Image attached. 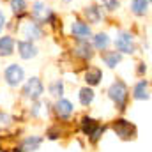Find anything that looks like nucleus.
I'll list each match as a JSON object with an SVG mask.
<instances>
[{"label": "nucleus", "instance_id": "obj_24", "mask_svg": "<svg viewBox=\"0 0 152 152\" xmlns=\"http://www.w3.org/2000/svg\"><path fill=\"white\" fill-rule=\"evenodd\" d=\"M103 133H104V126H97V127L92 131V134H90V140L96 143V142H97V140L103 136Z\"/></svg>", "mask_w": 152, "mask_h": 152}, {"label": "nucleus", "instance_id": "obj_14", "mask_svg": "<svg viewBox=\"0 0 152 152\" xmlns=\"http://www.w3.org/2000/svg\"><path fill=\"white\" fill-rule=\"evenodd\" d=\"M23 34H25L27 41H32V39H39L41 36H42V32H41V28H39L37 23H27V27H25Z\"/></svg>", "mask_w": 152, "mask_h": 152}, {"label": "nucleus", "instance_id": "obj_29", "mask_svg": "<svg viewBox=\"0 0 152 152\" xmlns=\"http://www.w3.org/2000/svg\"><path fill=\"white\" fill-rule=\"evenodd\" d=\"M4 23H5V16H4V12L0 11V30L4 28Z\"/></svg>", "mask_w": 152, "mask_h": 152}, {"label": "nucleus", "instance_id": "obj_10", "mask_svg": "<svg viewBox=\"0 0 152 152\" xmlns=\"http://www.w3.org/2000/svg\"><path fill=\"white\" fill-rule=\"evenodd\" d=\"M14 53V41L9 36L0 37V57H9Z\"/></svg>", "mask_w": 152, "mask_h": 152}, {"label": "nucleus", "instance_id": "obj_8", "mask_svg": "<svg viewBox=\"0 0 152 152\" xmlns=\"http://www.w3.org/2000/svg\"><path fill=\"white\" fill-rule=\"evenodd\" d=\"M71 32H73V36L78 37L80 41H85L87 37H90V27H88L85 21H80V20H76L75 23H73Z\"/></svg>", "mask_w": 152, "mask_h": 152}, {"label": "nucleus", "instance_id": "obj_28", "mask_svg": "<svg viewBox=\"0 0 152 152\" xmlns=\"http://www.w3.org/2000/svg\"><path fill=\"white\" fill-rule=\"evenodd\" d=\"M145 71H147V66H145V64L142 62V64H140V67H138V75H143Z\"/></svg>", "mask_w": 152, "mask_h": 152}, {"label": "nucleus", "instance_id": "obj_13", "mask_svg": "<svg viewBox=\"0 0 152 152\" xmlns=\"http://www.w3.org/2000/svg\"><path fill=\"white\" fill-rule=\"evenodd\" d=\"M41 143H42V138L41 136H30V138H27L25 142H23V151L25 152H36L41 147Z\"/></svg>", "mask_w": 152, "mask_h": 152}, {"label": "nucleus", "instance_id": "obj_15", "mask_svg": "<svg viewBox=\"0 0 152 152\" xmlns=\"http://www.w3.org/2000/svg\"><path fill=\"white\" fill-rule=\"evenodd\" d=\"M76 55L78 57H81V58H92V55H94V51H92V46L88 44V42H85V41H81L78 46H76Z\"/></svg>", "mask_w": 152, "mask_h": 152}, {"label": "nucleus", "instance_id": "obj_21", "mask_svg": "<svg viewBox=\"0 0 152 152\" xmlns=\"http://www.w3.org/2000/svg\"><path fill=\"white\" fill-rule=\"evenodd\" d=\"M108 44H110L108 34H97V36L94 37V46H96L97 50H101V51H104V50L108 48Z\"/></svg>", "mask_w": 152, "mask_h": 152}, {"label": "nucleus", "instance_id": "obj_3", "mask_svg": "<svg viewBox=\"0 0 152 152\" xmlns=\"http://www.w3.org/2000/svg\"><path fill=\"white\" fill-rule=\"evenodd\" d=\"M5 81H7V85L9 87H18L23 80H25V71H23V67H20L18 64H11L7 69H5Z\"/></svg>", "mask_w": 152, "mask_h": 152}, {"label": "nucleus", "instance_id": "obj_27", "mask_svg": "<svg viewBox=\"0 0 152 152\" xmlns=\"http://www.w3.org/2000/svg\"><path fill=\"white\" fill-rule=\"evenodd\" d=\"M7 120H9V115L0 113V126H5V124H7Z\"/></svg>", "mask_w": 152, "mask_h": 152}, {"label": "nucleus", "instance_id": "obj_12", "mask_svg": "<svg viewBox=\"0 0 152 152\" xmlns=\"http://www.w3.org/2000/svg\"><path fill=\"white\" fill-rule=\"evenodd\" d=\"M101 58H103V62H104L108 67H115V66L122 60V55H120V51H104V53L101 55Z\"/></svg>", "mask_w": 152, "mask_h": 152}, {"label": "nucleus", "instance_id": "obj_11", "mask_svg": "<svg viewBox=\"0 0 152 152\" xmlns=\"http://www.w3.org/2000/svg\"><path fill=\"white\" fill-rule=\"evenodd\" d=\"M32 14H34V18H37L39 21H46V20L51 16V14H50V11H48V7H46L42 2H36V4H34Z\"/></svg>", "mask_w": 152, "mask_h": 152}, {"label": "nucleus", "instance_id": "obj_2", "mask_svg": "<svg viewBox=\"0 0 152 152\" xmlns=\"http://www.w3.org/2000/svg\"><path fill=\"white\" fill-rule=\"evenodd\" d=\"M113 131L117 133V136H120L122 140H133L136 136V127L127 122L126 118H117L113 122Z\"/></svg>", "mask_w": 152, "mask_h": 152}, {"label": "nucleus", "instance_id": "obj_9", "mask_svg": "<svg viewBox=\"0 0 152 152\" xmlns=\"http://www.w3.org/2000/svg\"><path fill=\"white\" fill-rule=\"evenodd\" d=\"M133 97L138 99V101H147L151 96H149V81L147 80H142L134 85L133 88Z\"/></svg>", "mask_w": 152, "mask_h": 152}, {"label": "nucleus", "instance_id": "obj_6", "mask_svg": "<svg viewBox=\"0 0 152 152\" xmlns=\"http://www.w3.org/2000/svg\"><path fill=\"white\" fill-rule=\"evenodd\" d=\"M18 53L21 58L28 60V58H34L37 55V48L32 44V41H20L18 42Z\"/></svg>", "mask_w": 152, "mask_h": 152}, {"label": "nucleus", "instance_id": "obj_18", "mask_svg": "<svg viewBox=\"0 0 152 152\" xmlns=\"http://www.w3.org/2000/svg\"><path fill=\"white\" fill-rule=\"evenodd\" d=\"M103 80V73L99 71V69H90V71H87L85 73V81L88 83V85H97L99 81Z\"/></svg>", "mask_w": 152, "mask_h": 152}, {"label": "nucleus", "instance_id": "obj_1", "mask_svg": "<svg viewBox=\"0 0 152 152\" xmlns=\"http://www.w3.org/2000/svg\"><path fill=\"white\" fill-rule=\"evenodd\" d=\"M108 96L117 104V108L120 112L126 110V104H127V99H129V90H127V87H126L124 81H115L113 85L108 88Z\"/></svg>", "mask_w": 152, "mask_h": 152}, {"label": "nucleus", "instance_id": "obj_19", "mask_svg": "<svg viewBox=\"0 0 152 152\" xmlns=\"http://www.w3.org/2000/svg\"><path fill=\"white\" fill-rule=\"evenodd\" d=\"M85 16L88 18V21H90V23H97V21H101V18H103L101 9H99V7H96V5L87 7V9H85Z\"/></svg>", "mask_w": 152, "mask_h": 152}, {"label": "nucleus", "instance_id": "obj_23", "mask_svg": "<svg viewBox=\"0 0 152 152\" xmlns=\"http://www.w3.org/2000/svg\"><path fill=\"white\" fill-rule=\"evenodd\" d=\"M50 94L55 96V97H60V96L64 94V83H62L60 80L55 81V83H51V87H50Z\"/></svg>", "mask_w": 152, "mask_h": 152}, {"label": "nucleus", "instance_id": "obj_25", "mask_svg": "<svg viewBox=\"0 0 152 152\" xmlns=\"http://www.w3.org/2000/svg\"><path fill=\"white\" fill-rule=\"evenodd\" d=\"M106 7H108L110 11H115V9L118 7V0H106Z\"/></svg>", "mask_w": 152, "mask_h": 152}, {"label": "nucleus", "instance_id": "obj_26", "mask_svg": "<svg viewBox=\"0 0 152 152\" xmlns=\"http://www.w3.org/2000/svg\"><path fill=\"white\" fill-rule=\"evenodd\" d=\"M58 136H60V133H58L57 129H50V131H48V138H50V140H57Z\"/></svg>", "mask_w": 152, "mask_h": 152}, {"label": "nucleus", "instance_id": "obj_22", "mask_svg": "<svg viewBox=\"0 0 152 152\" xmlns=\"http://www.w3.org/2000/svg\"><path fill=\"white\" fill-rule=\"evenodd\" d=\"M11 9H12V12L21 14L27 9V2L25 0H11Z\"/></svg>", "mask_w": 152, "mask_h": 152}, {"label": "nucleus", "instance_id": "obj_7", "mask_svg": "<svg viewBox=\"0 0 152 152\" xmlns=\"http://www.w3.org/2000/svg\"><path fill=\"white\" fill-rule=\"evenodd\" d=\"M73 104H71V101H67V99H58L57 103H55V112H57V115L60 117V118H69L71 117V113H73Z\"/></svg>", "mask_w": 152, "mask_h": 152}, {"label": "nucleus", "instance_id": "obj_30", "mask_svg": "<svg viewBox=\"0 0 152 152\" xmlns=\"http://www.w3.org/2000/svg\"><path fill=\"white\" fill-rule=\"evenodd\" d=\"M14 152H23V149L20 147V149H14Z\"/></svg>", "mask_w": 152, "mask_h": 152}, {"label": "nucleus", "instance_id": "obj_4", "mask_svg": "<svg viewBox=\"0 0 152 152\" xmlns=\"http://www.w3.org/2000/svg\"><path fill=\"white\" fill-rule=\"evenodd\" d=\"M42 92H44V87H42V81L39 80V78H30L27 83H25V87H23V94L27 96V97H30L32 101H37L39 97L42 96Z\"/></svg>", "mask_w": 152, "mask_h": 152}, {"label": "nucleus", "instance_id": "obj_16", "mask_svg": "<svg viewBox=\"0 0 152 152\" xmlns=\"http://www.w3.org/2000/svg\"><path fill=\"white\" fill-rule=\"evenodd\" d=\"M97 126H99L97 120H94L92 117H83V118H81V131H83V134H87V136H90L92 131H94Z\"/></svg>", "mask_w": 152, "mask_h": 152}, {"label": "nucleus", "instance_id": "obj_20", "mask_svg": "<svg viewBox=\"0 0 152 152\" xmlns=\"http://www.w3.org/2000/svg\"><path fill=\"white\" fill-rule=\"evenodd\" d=\"M92 101H94V90L88 88V87L81 88V90H80V103H81L83 106H88Z\"/></svg>", "mask_w": 152, "mask_h": 152}, {"label": "nucleus", "instance_id": "obj_5", "mask_svg": "<svg viewBox=\"0 0 152 152\" xmlns=\"http://www.w3.org/2000/svg\"><path fill=\"white\" fill-rule=\"evenodd\" d=\"M115 46L120 53H134V44H133V36L129 32H120L118 37L115 39Z\"/></svg>", "mask_w": 152, "mask_h": 152}, {"label": "nucleus", "instance_id": "obj_17", "mask_svg": "<svg viewBox=\"0 0 152 152\" xmlns=\"http://www.w3.org/2000/svg\"><path fill=\"white\" fill-rule=\"evenodd\" d=\"M131 9L136 16H143L149 9V0H133L131 2Z\"/></svg>", "mask_w": 152, "mask_h": 152}]
</instances>
